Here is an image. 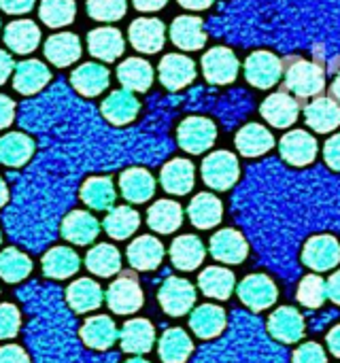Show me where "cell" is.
<instances>
[{
  "label": "cell",
  "mask_w": 340,
  "mask_h": 363,
  "mask_svg": "<svg viewBox=\"0 0 340 363\" xmlns=\"http://www.w3.org/2000/svg\"><path fill=\"white\" fill-rule=\"evenodd\" d=\"M302 264L313 272H330L340 264V242L332 234H315L311 236L300 255Z\"/></svg>",
  "instance_id": "obj_4"
},
{
  "label": "cell",
  "mask_w": 340,
  "mask_h": 363,
  "mask_svg": "<svg viewBox=\"0 0 340 363\" xmlns=\"http://www.w3.org/2000/svg\"><path fill=\"white\" fill-rule=\"evenodd\" d=\"M126 363H151V362H147V359H143V357H134V359H128Z\"/></svg>",
  "instance_id": "obj_61"
},
{
  "label": "cell",
  "mask_w": 340,
  "mask_h": 363,
  "mask_svg": "<svg viewBox=\"0 0 340 363\" xmlns=\"http://www.w3.org/2000/svg\"><path fill=\"white\" fill-rule=\"evenodd\" d=\"M77 4L75 0H43L40 2V19L49 28L68 26L75 19Z\"/></svg>",
  "instance_id": "obj_46"
},
{
  "label": "cell",
  "mask_w": 340,
  "mask_h": 363,
  "mask_svg": "<svg viewBox=\"0 0 340 363\" xmlns=\"http://www.w3.org/2000/svg\"><path fill=\"white\" fill-rule=\"evenodd\" d=\"M160 306L170 317H183L196 304V287L179 277H170L162 283L158 291Z\"/></svg>",
  "instance_id": "obj_5"
},
{
  "label": "cell",
  "mask_w": 340,
  "mask_h": 363,
  "mask_svg": "<svg viewBox=\"0 0 340 363\" xmlns=\"http://www.w3.org/2000/svg\"><path fill=\"white\" fill-rule=\"evenodd\" d=\"M196 79V66L190 57L179 55V53H170L160 62V81L177 91L185 85H190Z\"/></svg>",
  "instance_id": "obj_18"
},
{
  "label": "cell",
  "mask_w": 340,
  "mask_h": 363,
  "mask_svg": "<svg viewBox=\"0 0 340 363\" xmlns=\"http://www.w3.org/2000/svg\"><path fill=\"white\" fill-rule=\"evenodd\" d=\"M119 83H124L126 89L134 91H147L153 83V70L151 64L141 57H128L117 68Z\"/></svg>",
  "instance_id": "obj_38"
},
{
  "label": "cell",
  "mask_w": 340,
  "mask_h": 363,
  "mask_svg": "<svg viewBox=\"0 0 340 363\" xmlns=\"http://www.w3.org/2000/svg\"><path fill=\"white\" fill-rule=\"evenodd\" d=\"M117 325L113 323L111 317L106 315H96V317H89L83 325H81V340L92 347V349H98V351H104L109 347L115 345L117 340Z\"/></svg>",
  "instance_id": "obj_28"
},
{
  "label": "cell",
  "mask_w": 340,
  "mask_h": 363,
  "mask_svg": "<svg viewBox=\"0 0 340 363\" xmlns=\"http://www.w3.org/2000/svg\"><path fill=\"white\" fill-rule=\"evenodd\" d=\"M296 300L305 306V308H322L328 300L326 294V281L319 274H307L296 289Z\"/></svg>",
  "instance_id": "obj_45"
},
{
  "label": "cell",
  "mask_w": 340,
  "mask_h": 363,
  "mask_svg": "<svg viewBox=\"0 0 340 363\" xmlns=\"http://www.w3.org/2000/svg\"><path fill=\"white\" fill-rule=\"evenodd\" d=\"M147 223L151 230L160 234H170L181 228L183 223V208L172 200H158L147 211Z\"/></svg>",
  "instance_id": "obj_37"
},
{
  "label": "cell",
  "mask_w": 340,
  "mask_h": 363,
  "mask_svg": "<svg viewBox=\"0 0 340 363\" xmlns=\"http://www.w3.org/2000/svg\"><path fill=\"white\" fill-rule=\"evenodd\" d=\"M164 257V247L153 236H138L128 245V262L134 270L149 272L160 266Z\"/></svg>",
  "instance_id": "obj_19"
},
{
  "label": "cell",
  "mask_w": 340,
  "mask_h": 363,
  "mask_svg": "<svg viewBox=\"0 0 340 363\" xmlns=\"http://www.w3.org/2000/svg\"><path fill=\"white\" fill-rule=\"evenodd\" d=\"M238 300L253 313H262L273 308V304L279 300V287L268 274H249L245 277L236 287Z\"/></svg>",
  "instance_id": "obj_2"
},
{
  "label": "cell",
  "mask_w": 340,
  "mask_h": 363,
  "mask_svg": "<svg viewBox=\"0 0 340 363\" xmlns=\"http://www.w3.org/2000/svg\"><path fill=\"white\" fill-rule=\"evenodd\" d=\"M119 189L121 196L134 204H143L153 198L155 194V181L149 170L145 168H130L119 177Z\"/></svg>",
  "instance_id": "obj_23"
},
{
  "label": "cell",
  "mask_w": 340,
  "mask_h": 363,
  "mask_svg": "<svg viewBox=\"0 0 340 363\" xmlns=\"http://www.w3.org/2000/svg\"><path fill=\"white\" fill-rule=\"evenodd\" d=\"M45 55L53 66H70L72 62L79 60L81 55V43L75 34L70 32H60L53 34L45 43Z\"/></svg>",
  "instance_id": "obj_35"
},
{
  "label": "cell",
  "mask_w": 340,
  "mask_h": 363,
  "mask_svg": "<svg viewBox=\"0 0 340 363\" xmlns=\"http://www.w3.org/2000/svg\"><path fill=\"white\" fill-rule=\"evenodd\" d=\"M326 347H328V351L340 359V323L339 325H334L330 332H328V336H326Z\"/></svg>",
  "instance_id": "obj_55"
},
{
  "label": "cell",
  "mask_w": 340,
  "mask_h": 363,
  "mask_svg": "<svg viewBox=\"0 0 340 363\" xmlns=\"http://www.w3.org/2000/svg\"><path fill=\"white\" fill-rule=\"evenodd\" d=\"M6 200H9V189H6V183L0 179V206H4Z\"/></svg>",
  "instance_id": "obj_60"
},
{
  "label": "cell",
  "mask_w": 340,
  "mask_h": 363,
  "mask_svg": "<svg viewBox=\"0 0 340 363\" xmlns=\"http://www.w3.org/2000/svg\"><path fill=\"white\" fill-rule=\"evenodd\" d=\"M104 298H106L109 308L117 315H132V313L141 311V306L145 302L143 289L134 277H121V279L113 281L111 287L106 289Z\"/></svg>",
  "instance_id": "obj_10"
},
{
  "label": "cell",
  "mask_w": 340,
  "mask_h": 363,
  "mask_svg": "<svg viewBox=\"0 0 340 363\" xmlns=\"http://www.w3.org/2000/svg\"><path fill=\"white\" fill-rule=\"evenodd\" d=\"M262 117L273 125V128H290L296 123L298 113H300V104L296 98H292L285 91H277L273 96H268L262 102Z\"/></svg>",
  "instance_id": "obj_14"
},
{
  "label": "cell",
  "mask_w": 340,
  "mask_h": 363,
  "mask_svg": "<svg viewBox=\"0 0 340 363\" xmlns=\"http://www.w3.org/2000/svg\"><path fill=\"white\" fill-rule=\"evenodd\" d=\"M0 240H2V234H0Z\"/></svg>",
  "instance_id": "obj_62"
},
{
  "label": "cell",
  "mask_w": 340,
  "mask_h": 363,
  "mask_svg": "<svg viewBox=\"0 0 340 363\" xmlns=\"http://www.w3.org/2000/svg\"><path fill=\"white\" fill-rule=\"evenodd\" d=\"M305 121L317 134H330L340 125V104L332 98H315L305 106Z\"/></svg>",
  "instance_id": "obj_13"
},
{
  "label": "cell",
  "mask_w": 340,
  "mask_h": 363,
  "mask_svg": "<svg viewBox=\"0 0 340 363\" xmlns=\"http://www.w3.org/2000/svg\"><path fill=\"white\" fill-rule=\"evenodd\" d=\"M283 72L281 60L270 51H256L245 62V77L251 85L260 89H268L279 83Z\"/></svg>",
  "instance_id": "obj_11"
},
{
  "label": "cell",
  "mask_w": 340,
  "mask_h": 363,
  "mask_svg": "<svg viewBox=\"0 0 340 363\" xmlns=\"http://www.w3.org/2000/svg\"><path fill=\"white\" fill-rule=\"evenodd\" d=\"M326 294L328 300L334 302L336 306H340V270H336L328 281H326Z\"/></svg>",
  "instance_id": "obj_54"
},
{
  "label": "cell",
  "mask_w": 340,
  "mask_h": 363,
  "mask_svg": "<svg viewBox=\"0 0 340 363\" xmlns=\"http://www.w3.org/2000/svg\"><path fill=\"white\" fill-rule=\"evenodd\" d=\"M117 338L126 353L143 355V353L151 351V347L155 342V330L147 319H130L128 323H124Z\"/></svg>",
  "instance_id": "obj_16"
},
{
  "label": "cell",
  "mask_w": 340,
  "mask_h": 363,
  "mask_svg": "<svg viewBox=\"0 0 340 363\" xmlns=\"http://www.w3.org/2000/svg\"><path fill=\"white\" fill-rule=\"evenodd\" d=\"M177 138H179L181 149L198 155L213 147L217 138V128L207 117H187L185 121H181L177 130Z\"/></svg>",
  "instance_id": "obj_6"
},
{
  "label": "cell",
  "mask_w": 340,
  "mask_h": 363,
  "mask_svg": "<svg viewBox=\"0 0 340 363\" xmlns=\"http://www.w3.org/2000/svg\"><path fill=\"white\" fill-rule=\"evenodd\" d=\"M204 242L194 234H183L175 238L170 245V262L175 264V268L185 272L196 270L204 262Z\"/></svg>",
  "instance_id": "obj_17"
},
{
  "label": "cell",
  "mask_w": 340,
  "mask_h": 363,
  "mask_svg": "<svg viewBox=\"0 0 340 363\" xmlns=\"http://www.w3.org/2000/svg\"><path fill=\"white\" fill-rule=\"evenodd\" d=\"M89 53L100 57L102 62H113L124 53V38L115 28H98L87 36Z\"/></svg>",
  "instance_id": "obj_34"
},
{
  "label": "cell",
  "mask_w": 340,
  "mask_h": 363,
  "mask_svg": "<svg viewBox=\"0 0 340 363\" xmlns=\"http://www.w3.org/2000/svg\"><path fill=\"white\" fill-rule=\"evenodd\" d=\"M102 289L92 279H79L68 285L66 302L75 313H92L102 304Z\"/></svg>",
  "instance_id": "obj_29"
},
{
  "label": "cell",
  "mask_w": 340,
  "mask_h": 363,
  "mask_svg": "<svg viewBox=\"0 0 340 363\" xmlns=\"http://www.w3.org/2000/svg\"><path fill=\"white\" fill-rule=\"evenodd\" d=\"M138 11H160L168 0H132Z\"/></svg>",
  "instance_id": "obj_57"
},
{
  "label": "cell",
  "mask_w": 340,
  "mask_h": 363,
  "mask_svg": "<svg viewBox=\"0 0 340 363\" xmlns=\"http://www.w3.org/2000/svg\"><path fill=\"white\" fill-rule=\"evenodd\" d=\"M0 363H30V357L26 351L17 345H6L0 347Z\"/></svg>",
  "instance_id": "obj_51"
},
{
  "label": "cell",
  "mask_w": 340,
  "mask_h": 363,
  "mask_svg": "<svg viewBox=\"0 0 340 363\" xmlns=\"http://www.w3.org/2000/svg\"><path fill=\"white\" fill-rule=\"evenodd\" d=\"M241 177L238 157L230 151H215L202 162V181L215 191H228Z\"/></svg>",
  "instance_id": "obj_3"
},
{
  "label": "cell",
  "mask_w": 340,
  "mask_h": 363,
  "mask_svg": "<svg viewBox=\"0 0 340 363\" xmlns=\"http://www.w3.org/2000/svg\"><path fill=\"white\" fill-rule=\"evenodd\" d=\"M190 328L202 340L217 338L226 330V311L215 304H202L190 315Z\"/></svg>",
  "instance_id": "obj_20"
},
{
  "label": "cell",
  "mask_w": 340,
  "mask_h": 363,
  "mask_svg": "<svg viewBox=\"0 0 340 363\" xmlns=\"http://www.w3.org/2000/svg\"><path fill=\"white\" fill-rule=\"evenodd\" d=\"M72 87L83 96H98L109 85V70L100 64H83L79 66L72 77Z\"/></svg>",
  "instance_id": "obj_41"
},
{
  "label": "cell",
  "mask_w": 340,
  "mask_h": 363,
  "mask_svg": "<svg viewBox=\"0 0 340 363\" xmlns=\"http://www.w3.org/2000/svg\"><path fill=\"white\" fill-rule=\"evenodd\" d=\"M202 72L213 85L232 83L238 74V57L228 47H213L202 57Z\"/></svg>",
  "instance_id": "obj_9"
},
{
  "label": "cell",
  "mask_w": 340,
  "mask_h": 363,
  "mask_svg": "<svg viewBox=\"0 0 340 363\" xmlns=\"http://www.w3.org/2000/svg\"><path fill=\"white\" fill-rule=\"evenodd\" d=\"M285 89L296 94L298 98H315L326 87V70L315 62H307L302 57H292L285 70Z\"/></svg>",
  "instance_id": "obj_1"
},
{
  "label": "cell",
  "mask_w": 340,
  "mask_h": 363,
  "mask_svg": "<svg viewBox=\"0 0 340 363\" xmlns=\"http://www.w3.org/2000/svg\"><path fill=\"white\" fill-rule=\"evenodd\" d=\"M279 151H281V157L290 166L302 168V166H309L315 162L319 145H317L315 136L309 134L307 130H292L281 138Z\"/></svg>",
  "instance_id": "obj_8"
},
{
  "label": "cell",
  "mask_w": 340,
  "mask_h": 363,
  "mask_svg": "<svg viewBox=\"0 0 340 363\" xmlns=\"http://www.w3.org/2000/svg\"><path fill=\"white\" fill-rule=\"evenodd\" d=\"M32 270V262L26 253L17 249H4L0 253V279L6 283H19L23 281Z\"/></svg>",
  "instance_id": "obj_44"
},
{
  "label": "cell",
  "mask_w": 340,
  "mask_h": 363,
  "mask_svg": "<svg viewBox=\"0 0 340 363\" xmlns=\"http://www.w3.org/2000/svg\"><path fill=\"white\" fill-rule=\"evenodd\" d=\"M330 94H332V100H336L340 104V72H336V77L330 85Z\"/></svg>",
  "instance_id": "obj_59"
},
{
  "label": "cell",
  "mask_w": 340,
  "mask_h": 363,
  "mask_svg": "<svg viewBox=\"0 0 340 363\" xmlns=\"http://www.w3.org/2000/svg\"><path fill=\"white\" fill-rule=\"evenodd\" d=\"M11 70H13V60H11V55L6 51L0 49V85L9 79Z\"/></svg>",
  "instance_id": "obj_56"
},
{
  "label": "cell",
  "mask_w": 340,
  "mask_h": 363,
  "mask_svg": "<svg viewBox=\"0 0 340 363\" xmlns=\"http://www.w3.org/2000/svg\"><path fill=\"white\" fill-rule=\"evenodd\" d=\"M179 4L185 9H192V11H202V9H209L213 4V0H179Z\"/></svg>",
  "instance_id": "obj_58"
},
{
  "label": "cell",
  "mask_w": 340,
  "mask_h": 363,
  "mask_svg": "<svg viewBox=\"0 0 340 363\" xmlns=\"http://www.w3.org/2000/svg\"><path fill=\"white\" fill-rule=\"evenodd\" d=\"M209 249H211L213 259L221 264H243L249 255V245L245 236L230 228L215 232L211 236Z\"/></svg>",
  "instance_id": "obj_12"
},
{
  "label": "cell",
  "mask_w": 340,
  "mask_h": 363,
  "mask_svg": "<svg viewBox=\"0 0 340 363\" xmlns=\"http://www.w3.org/2000/svg\"><path fill=\"white\" fill-rule=\"evenodd\" d=\"M187 215H190V221L198 230H209V228H215V225L221 223V219H224V204L213 194H198L190 202Z\"/></svg>",
  "instance_id": "obj_24"
},
{
  "label": "cell",
  "mask_w": 340,
  "mask_h": 363,
  "mask_svg": "<svg viewBox=\"0 0 340 363\" xmlns=\"http://www.w3.org/2000/svg\"><path fill=\"white\" fill-rule=\"evenodd\" d=\"M100 234L98 219L87 211H72L62 221V236L70 245H89Z\"/></svg>",
  "instance_id": "obj_15"
},
{
  "label": "cell",
  "mask_w": 340,
  "mask_h": 363,
  "mask_svg": "<svg viewBox=\"0 0 340 363\" xmlns=\"http://www.w3.org/2000/svg\"><path fill=\"white\" fill-rule=\"evenodd\" d=\"M162 187L168 194L175 196H185L187 191H192L194 181H196V172H194V164L190 160H170L160 174Z\"/></svg>",
  "instance_id": "obj_27"
},
{
  "label": "cell",
  "mask_w": 340,
  "mask_h": 363,
  "mask_svg": "<svg viewBox=\"0 0 340 363\" xmlns=\"http://www.w3.org/2000/svg\"><path fill=\"white\" fill-rule=\"evenodd\" d=\"M126 0H87V13L100 21H117L126 15Z\"/></svg>",
  "instance_id": "obj_47"
},
{
  "label": "cell",
  "mask_w": 340,
  "mask_h": 363,
  "mask_svg": "<svg viewBox=\"0 0 340 363\" xmlns=\"http://www.w3.org/2000/svg\"><path fill=\"white\" fill-rule=\"evenodd\" d=\"M307 323L298 308L294 306H279L268 317V334L281 345H296L305 338Z\"/></svg>",
  "instance_id": "obj_7"
},
{
  "label": "cell",
  "mask_w": 340,
  "mask_h": 363,
  "mask_svg": "<svg viewBox=\"0 0 340 363\" xmlns=\"http://www.w3.org/2000/svg\"><path fill=\"white\" fill-rule=\"evenodd\" d=\"M164 23L160 19H136L130 26V43L143 53H155L164 45Z\"/></svg>",
  "instance_id": "obj_26"
},
{
  "label": "cell",
  "mask_w": 340,
  "mask_h": 363,
  "mask_svg": "<svg viewBox=\"0 0 340 363\" xmlns=\"http://www.w3.org/2000/svg\"><path fill=\"white\" fill-rule=\"evenodd\" d=\"M81 200L94 211H106L115 202V185L109 177H92L81 187Z\"/></svg>",
  "instance_id": "obj_42"
},
{
  "label": "cell",
  "mask_w": 340,
  "mask_h": 363,
  "mask_svg": "<svg viewBox=\"0 0 340 363\" xmlns=\"http://www.w3.org/2000/svg\"><path fill=\"white\" fill-rule=\"evenodd\" d=\"M292 363H328V353L319 342H305L294 351Z\"/></svg>",
  "instance_id": "obj_49"
},
{
  "label": "cell",
  "mask_w": 340,
  "mask_h": 363,
  "mask_svg": "<svg viewBox=\"0 0 340 363\" xmlns=\"http://www.w3.org/2000/svg\"><path fill=\"white\" fill-rule=\"evenodd\" d=\"M21 325L19 311L13 304H0V340H9L17 336Z\"/></svg>",
  "instance_id": "obj_48"
},
{
  "label": "cell",
  "mask_w": 340,
  "mask_h": 363,
  "mask_svg": "<svg viewBox=\"0 0 340 363\" xmlns=\"http://www.w3.org/2000/svg\"><path fill=\"white\" fill-rule=\"evenodd\" d=\"M13 113H15L13 100L9 96H0V130H4L6 125H11Z\"/></svg>",
  "instance_id": "obj_53"
},
{
  "label": "cell",
  "mask_w": 340,
  "mask_h": 363,
  "mask_svg": "<svg viewBox=\"0 0 340 363\" xmlns=\"http://www.w3.org/2000/svg\"><path fill=\"white\" fill-rule=\"evenodd\" d=\"M198 287L204 296L213 298V300H228L232 296V291L236 289V277L232 270L221 268V266H211L204 268V272H200L198 277Z\"/></svg>",
  "instance_id": "obj_25"
},
{
  "label": "cell",
  "mask_w": 340,
  "mask_h": 363,
  "mask_svg": "<svg viewBox=\"0 0 340 363\" xmlns=\"http://www.w3.org/2000/svg\"><path fill=\"white\" fill-rule=\"evenodd\" d=\"M79 268H81V259L68 247H53L43 257V272L49 279H57V281L68 279V277L77 274Z\"/></svg>",
  "instance_id": "obj_30"
},
{
  "label": "cell",
  "mask_w": 340,
  "mask_h": 363,
  "mask_svg": "<svg viewBox=\"0 0 340 363\" xmlns=\"http://www.w3.org/2000/svg\"><path fill=\"white\" fill-rule=\"evenodd\" d=\"M32 6H34V0H0V9L11 15L28 13Z\"/></svg>",
  "instance_id": "obj_52"
},
{
  "label": "cell",
  "mask_w": 340,
  "mask_h": 363,
  "mask_svg": "<svg viewBox=\"0 0 340 363\" xmlns=\"http://www.w3.org/2000/svg\"><path fill=\"white\" fill-rule=\"evenodd\" d=\"M170 38L179 49H187V51H196L202 49L207 43V34H204V23L200 17H192V15H181L172 21L170 26Z\"/></svg>",
  "instance_id": "obj_21"
},
{
  "label": "cell",
  "mask_w": 340,
  "mask_h": 363,
  "mask_svg": "<svg viewBox=\"0 0 340 363\" xmlns=\"http://www.w3.org/2000/svg\"><path fill=\"white\" fill-rule=\"evenodd\" d=\"M85 266L96 277H113L121 270V253L113 245H96L85 255Z\"/></svg>",
  "instance_id": "obj_40"
},
{
  "label": "cell",
  "mask_w": 340,
  "mask_h": 363,
  "mask_svg": "<svg viewBox=\"0 0 340 363\" xmlns=\"http://www.w3.org/2000/svg\"><path fill=\"white\" fill-rule=\"evenodd\" d=\"M234 143L238 153L245 157H260L275 147V138L270 130L260 123H247L245 128H241Z\"/></svg>",
  "instance_id": "obj_22"
},
{
  "label": "cell",
  "mask_w": 340,
  "mask_h": 363,
  "mask_svg": "<svg viewBox=\"0 0 340 363\" xmlns=\"http://www.w3.org/2000/svg\"><path fill=\"white\" fill-rule=\"evenodd\" d=\"M49 68L38 62V60H26L21 64H17L15 77H13V87L19 94H36L38 89H43L49 81Z\"/></svg>",
  "instance_id": "obj_32"
},
{
  "label": "cell",
  "mask_w": 340,
  "mask_h": 363,
  "mask_svg": "<svg viewBox=\"0 0 340 363\" xmlns=\"http://www.w3.org/2000/svg\"><path fill=\"white\" fill-rule=\"evenodd\" d=\"M136 113H138V102L128 89H117L102 102V115L115 125L130 123L136 117Z\"/></svg>",
  "instance_id": "obj_36"
},
{
  "label": "cell",
  "mask_w": 340,
  "mask_h": 363,
  "mask_svg": "<svg viewBox=\"0 0 340 363\" xmlns=\"http://www.w3.org/2000/svg\"><path fill=\"white\" fill-rule=\"evenodd\" d=\"M34 153V143L26 134H4L0 138V162L11 168L23 166Z\"/></svg>",
  "instance_id": "obj_39"
},
{
  "label": "cell",
  "mask_w": 340,
  "mask_h": 363,
  "mask_svg": "<svg viewBox=\"0 0 340 363\" xmlns=\"http://www.w3.org/2000/svg\"><path fill=\"white\" fill-rule=\"evenodd\" d=\"M38 40H40V30L30 19L11 21L6 26V30H4V43L15 53H30V51H34Z\"/></svg>",
  "instance_id": "obj_33"
},
{
  "label": "cell",
  "mask_w": 340,
  "mask_h": 363,
  "mask_svg": "<svg viewBox=\"0 0 340 363\" xmlns=\"http://www.w3.org/2000/svg\"><path fill=\"white\" fill-rule=\"evenodd\" d=\"M192 351H194V342L187 336V332L181 328H170L160 338L158 353L164 363H185Z\"/></svg>",
  "instance_id": "obj_31"
},
{
  "label": "cell",
  "mask_w": 340,
  "mask_h": 363,
  "mask_svg": "<svg viewBox=\"0 0 340 363\" xmlns=\"http://www.w3.org/2000/svg\"><path fill=\"white\" fill-rule=\"evenodd\" d=\"M324 160H326L328 168H332L334 172H340V134H334L326 140Z\"/></svg>",
  "instance_id": "obj_50"
},
{
  "label": "cell",
  "mask_w": 340,
  "mask_h": 363,
  "mask_svg": "<svg viewBox=\"0 0 340 363\" xmlns=\"http://www.w3.org/2000/svg\"><path fill=\"white\" fill-rule=\"evenodd\" d=\"M138 225H141V217L130 206H115L113 211H109L104 219V232L115 240L130 238L138 230Z\"/></svg>",
  "instance_id": "obj_43"
}]
</instances>
